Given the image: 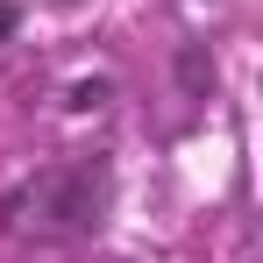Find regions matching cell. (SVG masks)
Masks as SVG:
<instances>
[{
    "mask_svg": "<svg viewBox=\"0 0 263 263\" xmlns=\"http://www.w3.org/2000/svg\"><path fill=\"white\" fill-rule=\"evenodd\" d=\"M22 29V7H0V36H14Z\"/></svg>",
    "mask_w": 263,
    "mask_h": 263,
    "instance_id": "2",
    "label": "cell"
},
{
    "mask_svg": "<svg viewBox=\"0 0 263 263\" xmlns=\"http://www.w3.org/2000/svg\"><path fill=\"white\" fill-rule=\"evenodd\" d=\"M107 206H114V164L64 157V164H43L0 192V235L29 242V249H71L107 228Z\"/></svg>",
    "mask_w": 263,
    "mask_h": 263,
    "instance_id": "1",
    "label": "cell"
}]
</instances>
